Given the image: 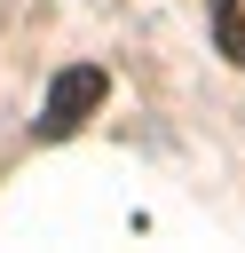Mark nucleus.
I'll return each instance as SVG.
<instances>
[{
    "label": "nucleus",
    "mask_w": 245,
    "mask_h": 253,
    "mask_svg": "<svg viewBox=\"0 0 245 253\" xmlns=\"http://www.w3.org/2000/svg\"><path fill=\"white\" fill-rule=\"evenodd\" d=\"M103 63H71V71H55V87H47V103H40V142H63V134H79L87 119H95V103H103Z\"/></svg>",
    "instance_id": "f257e3e1"
},
{
    "label": "nucleus",
    "mask_w": 245,
    "mask_h": 253,
    "mask_svg": "<svg viewBox=\"0 0 245 253\" xmlns=\"http://www.w3.org/2000/svg\"><path fill=\"white\" fill-rule=\"evenodd\" d=\"M205 16H213V47L245 63V0H205Z\"/></svg>",
    "instance_id": "f03ea898"
}]
</instances>
